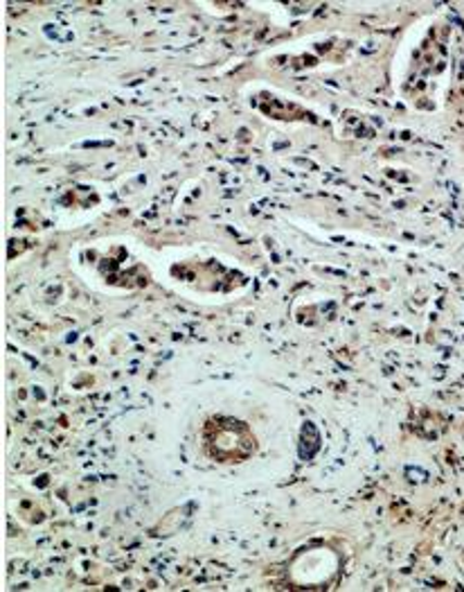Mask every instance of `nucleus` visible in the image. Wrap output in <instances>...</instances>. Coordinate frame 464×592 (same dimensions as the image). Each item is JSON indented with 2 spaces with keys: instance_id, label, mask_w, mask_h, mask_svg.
I'll return each mask as SVG.
<instances>
[{
  "instance_id": "nucleus-1",
  "label": "nucleus",
  "mask_w": 464,
  "mask_h": 592,
  "mask_svg": "<svg viewBox=\"0 0 464 592\" xmlns=\"http://www.w3.org/2000/svg\"><path fill=\"white\" fill-rule=\"evenodd\" d=\"M212 436H208V448L212 457L220 461H241L253 453V434L239 421H226L222 425H210Z\"/></svg>"
}]
</instances>
